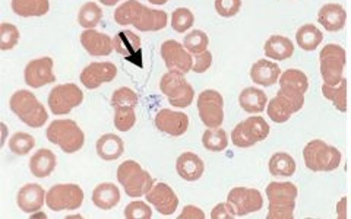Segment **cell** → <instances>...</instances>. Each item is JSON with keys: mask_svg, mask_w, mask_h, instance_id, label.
Wrapping results in <instances>:
<instances>
[{"mask_svg": "<svg viewBox=\"0 0 351 219\" xmlns=\"http://www.w3.org/2000/svg\"><path fill=\"white\" fill-rule=\"evenodd\" d=\"M114 21L119 25H134L142 32H156L167 27L169 15L164 10L151 9L138 0H126L114 10Z\"/></svg>", "mask_w": 351, "mask_h": 219, "instance_id": "obj_1", "label": "cell"}, {"mask_svg": "<svg viewBox=\"0 0 351 219\" xmlns=\"http://www.w3.org/2000/svg\"><path fill=\"white\" fill-rule=\"evenodd\" d=\"M9 105L21 122L32 129H40L47 123L49 114L46 107L40 103L38 98L31 91H16L10 96Z\"/></svg>", "mask_w": 351, "mask_h": 219, "instance_id": "obj_2", "label": "cell"}, {"mask_svg": "<svg viewBox=\"0 0 351 219\" xmlns=\"http://www.w3.org/2000/svg\"><path fill=\"white\" fill-rule=\"evenodd\" d=\"M298 188L290 181H272L267 185V196L269 201L268 219H293Z\"/></svg>", "mask_w": 351, "mask_h": 219, "instance_id": "obj_3", "label": "cell"}, {"mask_svg": "<svg viewBox=\"0 0 351 219\" xmlns=\"http://www.w3.org/2000/svg\"><path fill=\"white\" fill-rule=\"evenodd\" d=\"M46 138L50 144L59 146L64 153H75L85 145L84 130L69 118L51 122L46 130Z\"/></svg>", "mask_w": 351, "mask_h": 219, "instance_id": "obj_4", "label": "cell"}, {"mask_svg": "<svg viewBox=\"0 0 351 219\" xmlns=\"http://www.w3.org/2000/svg\"><path fill=\"white\" fill-rule=\"evenodd\" d=\"M304 166L313 172L334 171L341 164V152L321 139L311 140L303 149Z\"/></svg>", "mask_w": 351, "mask_h": 219, "instance_id": "obj_5", "label": "cell"}, {"mask_svg": "<svg viewBox=\"0 0 351 219\" xmlns=\"http://www.w3.org/2000/svg\"><path fill=\"white\" fill-rule=\"evenodd\" d=\"M117 180L122 184L125 193L129 197L145 196L156 181L149 175L148 171L142 168L134 159H128L122 162L117 168Z\"/></svg>", "mask_w": 351, "mask_h": 219, "instance_id": "obj_6", "label": "cell"}, {"mask_svg": "<svg viewBox=\"0 0 351 219\" xmlns=\"http://www.w3.org/2000/svg\"><path fill=\"white\" fill-rule=\"evenodd\" d=\"M160 90L167 96L169 103L176 108H186L193 101L195 91L186 81L184 75L179 72H167L160 81Z\"/></svg>", "mask_w": 351, "mask_h": 219, "instance_id": "obj_7", "label": "cell"}, {"mask_svg": "<svg viewBox=\"0 0 351 219\" xmlns=\"http://www.w3.org/2000/svg\"><path fill=\"white\" fill-rule=\"evenodd\" d=\"M46 203L53 212L78 211L84 203V192L78 184H56L47 192Z\"/></svg>", "mask_w": 351, "mask_h": 219, "instance_id": "obj_8", "label": "cell"}, {"mask_svg": "<svg viewBox=\"0 0 351 219\" xmlns=\"http://www.w3.org/2000/svg\"><path fill=\"white\" fill-rule=\"evenodd\" d=\"M321 75L326 85H338L344 79L346 50L338 44H326L319 53Z\"/></svg>", "mask_w": 351, "mask_h": 219, "instance_id": "obj_9", "label": "cell"}, {"mask_svg": "<svg viewBox=\"0 0 351 219\" xmlns=\"http://www.w3.org/2000/svg\"><path fill=\"white\" fill-rule=\"evenodd\" d=\"M271 127L265 118L254 116L240 122L232 133V142L237 148H250L269 136Z\"/></svg>", "mask_w": 351, "mask_h": 219, "instance_id": "obj_10", "label": "cell"}, {"mask_svg": "<svg viewBox=\"0 0 351 219\" xmlns=\"http://www.w3.org/2000/svg\"><path fill=\"white\" fill-rule=\"evenodd\" d=\"M84 101V92L78 85L62 83L54 86L49 95V108L54 116H66L80 107Z\"/></svg>", "mask_w": 351, "mask_h": 219, "instance_id": "obj_11", "label": "cell"}, {"mask_svg": "<svg viewBox=\"0 0 351 219\" xmlns=\"http://www.w3.org/2000/svg\"><path fill=\"white\" fill-rule=\"evenodd\" d=\"M197 113L208 129L221 127L224 122V98L215 90H205L197 96Z\"/></svg>", "mask_w": 351, "mask_h": 219, "instance_id": "obj_12", "label": "cell"}, {"mask_svg": "<svg viewBox=\"0 0 351 219\" xmlns=\"http://www.w3.org/2000/svg\"><path fill=\"white\" fill-rule=\"evenodd\" d=\"M161 57L170 72H179L186 75L193 68L192 53L186 50V47L179 41H164L161 44Z\"/></svg>", "mask_w": 351, "mask_h": 219, "instance_id": "obj_13", "label": "cell"}, {"mask_svg": "<svg viewBox=\"0 0 351 219\" xmlns=\"http://www.w3.org/2000/svg\"><path fill=\"white\" fill-rule=\"evenodd\" d=\"M227 203L232 206L236 216H246L262 209L263 197L256 189L234 188L227 196Z\"/></svg>", "mask_w": 351, "mask_h": 219, "instance_id": "obj_14", "label": "cell"}, {"mask_svg": "<svg viewBox=\"0 0 351 219\" xmlns=\"http://www.w3.org/2000/svg\"><path fill=\"white\" fill-rule=\"evenodd\" d=\"M117 76V68L112 62H94L82 70L80 79L86 90H97L104 83H110Z\"/></svg>", "mask_w": 351, "mask_h": 219, "instance_id": "obj_15", "label": "cell"}, {"mask_svg": "<svg viewBox=\"0 0 351 219\" xmlns=\"http://www.w3.org/2000/svg\"><path fill=\"white\" fill-rule=\"evenodd\" d=\"M148 203H151L160 215L170 216L179 206V197L176 192L166 183H156L145 194Z\"/></svg>", "mask_w": 351, "mask_h": 219, "instance_id": "obj_16", "label": "cell"}, {"mask_svg": "<svg viewBox=\"0 0 351 219\" xmlns=\"http://www.w3.org/2000/svg\"><path fill=\"white\" fill-rule=\"evenodd\" d=\"M156 127L173 138L183 136L189 129V117L182 112L162 108L156 114Z\"/></svg>", "mask_w": 351, "mask_h": 219, "instance_id": "obj_17", "label": "cell"}, {"mask_svg": "<svg viewBox=\"0 0 351 219\" xmlns=\"http://www.w3.org/2000/svg\"><path fill=\"white\" fill-rule=\"evenodd\" d=\"M53 59L40 57L31 60L25 68V83L31 88H43L56 82V75L53 72Z\"/></svg>", "mask_w": 351, "mask_h": 219, "instance_id": "obj_18", "label": "cell"}, {"mask_svg": "<svg viewBox=\"0 0 351 219\" xmlns=\"http://www.w3.org/2000/svg\"><path fill=\"white\" fill-rule=\"evenodd\" d=\"M46 192L40 184L28 183L24 188H21L16 196V203L19 209L25 214L40 212L43 205L46 203Z\"/></svg>", "mask_w": 351, "mask_h": 219, "instance_id": "obj_19", "label": "cell"}, {"mask_svg": "<svg viewBox=\"0 0 351 219\" xmlns=\"http://www.w3.org/2000/svg\"><path fill=\"white\" fill-rule=\"evenodd\" d=\"M81 44L88 54L95 57L108 56L114 50L113 40L95 29H85L81 34Z\"/></svg>", "mask_w": 351, "mask_h": 219, "instance_id": "obj_20", "label": "cell"}, {"mask_svg": "<svg viewBox=\"0 0 351 219\" xmlns=\"http://www.w3.org/2000/svg\"><path fill=\"white\" fill-rule=\"evenodd\" d=\"M281 69L277 63L261 59L250 68V79L261 86H272L280 81Z\"/></svg>", "mask_w": 351, "mask_h": 219, "instance_id": "obj_21", "label": "cell"}, {"mask_svg": "<svg viewBox=\"0 0 351 219\" xmlns=\"http://www.w3.org/2000/svg\"><path fill=\"white\" fill-rule=\"evenodd\" d=\"M346 9L339 3H326L317 12V22L329 32L341 31L346 25Z\"/></svg>", "mask_w": 351, "mask_h": 219, "instance_id": "obj_22", "label": "cell"}, {"mask_svg": "<svg viewBox=\"0 0 351 219\" xmlns=\"http://www.w3.org/2000/svg\"><path fill=\"white\" fill-rule=\"evenodd\" d=\"M176 170H178V174L183 180L196 181L204 175L205 164L199 157L196 155V153L184 152L178 158V162H176Z\"/></svg>", "mask_w": 351, "mask_h": 219, "instance_id": "obj_23", "label": "cell"}, {"mask_svg": "<svg viewBox=\"0 0 351 219\" xmlns=\"http://www.w3.org/2000/svg\"><path fill=\"white\" fill-rule=\"evenodd\" d=\"M58 166V158L54 152L46 148L38 149L29 159V171L37 179H46Z\"/></svg>", "mask_w": 351, "mask_h": 219, "instance_id": "obj_24", "label": "cell"}, {"mask_svg": "<svg viewBox=\"0 0 351 219\" xmlns=\"http://www.w3.org/2000/svg\"><path fill=\"white\" fill-rule=\"evenodd\" d=\"M239 104L249 114H261L268 105V96L259 88H245L239 95Z\"/></svg>", "mask_w": 351, "mask_h": 219, "instance_id": "obj_25", "label": "cell"}, {"mask_svg": "<svg viewBox=\"0 0 351 219\" xmlns=\"http://www.w3.org/2000/svg\"><path fill=\"white\" fill-rule=\"evenodd\" d=\"M120 190L113 183L98 184L93 192V203L101 211H110L120 202Z\"/></svg>", "mask_w": 351, "mask_h": 219, "instance_id": "obj_26", "label": "cell"}, {"mask_svg": "<svg viewBox=\"0 0 351 219\" xmlns=\"http://www.w3.org/2000/svg\"><path fill=\"white\" fill-rule=\"evenodd\" d=\"M298 112H300V110L295 107L289 100V98H285L280 94H277L272 98V100H269V103L267 105V113H268L269 118L274 123H278V125L289 122L290 117Z\"/></svg>", "mask_w": 351, "mask_h": 219, "instance_id": "obj_27", "label": "cell"}, {"mask_svg": "<svg viewBox=\"0 0 351 219\" xmlns=\"http://www.w3.org/2000/svg\"><path fill=\"white\" fill-rule=\"evenodd\" d=\"M114 51L120 56L129 59H134L138 56L141 51V37L136 36L134 31H120L119 34L113 38Z\"/></svg>", "mask_w": 351, "mask_h": 219, "instance_id": "obj_28", "label": "cell"}, {"mask_svg": "<svg viewBox=\"0 0 351 219\" xmlns=\"http://www.w3.org/2000/svg\"><path fill=\"white\" fill-rule=\"evenodd\" d=\"M123 140L117 135L107 133L97 140V153L104 161H116L123 155Z\"/></svg>", "mask_w": 351, "mask_h": 219, "instance_id": "obj_29", "label": "cell"}, {"mask_svg": "<svg viewBox=\"0 0 351 219\" xmlns=\"http://www.w3.org/2000/svg\"><path fill=\"white\" fill-rule=\"evenodd\" d=\"M265 56L274 60H287L294 54L293 41L284 36H272L263 46Z\"/></svg>", "mask_w": 351, "mask_h": 219, "instance_id": "obj_30", "label": "cell"}, {"mask_svg": "<svg viewBox=\"0 0 351 219\" xmlns=\"http://www.w3.org/2000/svg\"><path fill=\"white\" fill-rule=\"evenodd\" d=\"M10 6L21 18H38L49 14L50 0H12Z\"/></svg>", "mask_w": 351, "mask_h": 219, "instance_id": "obj_31", "label": "cell"}, {"mask_svg": "<svg viewBox=\"0 0 351 219\" xmlns=\"http://www.w3.org/2000/svg\"><path fill=\"white\" fill-rule=\"evenodd\" d=\"M268 168L272 177H291L298 170V164L285 152H276L269 158Z\"/></svg>", "mask_w": 351, "mask_h": 219, "instance_id": "obj_32", "label": "cell"}, {"mask_svg": "<svg viewBox=\"0 0 351 219\" xmlns=\"http://www.w3.org/2000/svg\"><path fill=\"white\" fill-rule=\"evenodd\" d=\"M295 41H298V46L302 50L313 51L321 46V42L324 41V34L316 25L304 24L295 32Z\"/></svg>", "mask_w": 351, "mask_h": 219, "instance_id": "obj_33", "label": "cell"}, {"mask_svg": "<svg viewBox=\"0 0 351 219\" xmlns=\"http://www.w3.org/2000/svg\"><path fill=\"white\" fill-rule=\"evenodd\" d=\"M322 94L331 101L338 112H347V81L343 79L338 85H322Z\"/></svg>", "mask_w": 351, "mask_h": 219, "instance_id": "obj_34", "label": "cell"}, {"mask_svg": "<svg viewBox=\"0 0 351 219\" xmlns=\"http://www.w3.org/2000/svg\"><path fill=\"white\" fill-rule=\"evenodd\" d=\"M103 19V10L95 2H86L78 12V24L85 29H94Z\"/></svg>", "mask_w": 351, "mask_h": 219, "instance_id": "obj_35", "label": "cell"}, {"mask_svg": "<svg viewBox=\"0 0 351 219\" xmlns=\"http://www.w3.org/2000/svg\"><path fill=\"white\" fill-rule=\"evenodd\" d=\"M202 145L211 152H223L228 146V136L224 129H208L202 135Z\"/></svg>", "mask_w": 351, "mask_h": 219, "instance_id": "obj_36", "label": "cell"}, {"mask_svg": "<svg viewBox=\"0 0 351 219\" xmlns=\"http://www.w3.org/2000/svg\"><path fill=\"white\" fill-rule=\"evenodd\" d=\"M278 82H280V86H289L303 94H306L307 90H309V79H307L306 73L299 69H289L282 72Z\"/></svg>", "mask_w": 351, "mask_h": 219, "instance_id": "obj_37", "label": "cell"}, {"mask_svg": "<svg viewBox=\"0 0 351 219\" xmlns=\"http://www.w3.org/2000/svg\"><path fill=\"white\" fill-rule=\"evenodd\" d=\"M36 146V139L24 131H16L12 138L9 139V149L12 151L15 155L24 157L29 153Z\"/></svg>", "mask_w": 351, "mask_h": 219, "instance_id": "obj_38", "label": "cell"}, {"mask_svg": "<svg viewBox=\"0 0 351 219\" xmlns=\"http://www.w3.org/2000/svg\"><path fill=\"white\" fill-rule=\"evenodd\" d=\"M183 46L195 56V54H199L208 50V46H210V38H208L206 32L201 29H195L189 32L188 36H184Z\"/></svg>", "mask_w": 351, "mask_h": 219, "instance_id": "obj_39", "label": "cell"}, {"mask_svg": "<svg viewBox=\"0 0 351 219\" xmlns=\"http://www.w3.org/2000/svg\"><path fill=\"white\" fill-rule=\"evenodd\" d=\"M114 110V127L119 131H129L136 123L135 107H116Z\"/></svg>", "mask_w": 351, "mask_h": 219, "instance_id": "obj_40", "label": "cell"}, {"mask_svg": "<svg viewBox=\"0 0 351 219\" xmlns=\"http://www.w3.org/2000/svg\"><path fill=\"white\" fill-rule=\"evenodd\" d=\"M195 22V16L192 14V10L188 8H178L171 14V28L179 32V34H183V32L192 28Z\"/></svg>", "mask_w": 351, "mask_h": 219, "instance_id": "obj_41", "label": "cell"}, {"mask_svg": "<svg viewBox=\"0 0 351 219\" xmlns=\"http://www.w3.org/2000/svg\"><path fill=\"white\" fill-rule=\"evenodd\" d=\"M19 42V29L9 24V22H3L0 25V50L8 51L16 47V44Z\"/></svg>", "mask_w": 351, "mask_h": 219, "instance_id": "obj_42", "label": "cell"}, {"mask_svg": "<svg viewBox=\"0 0 351 219\" xmlns=\"http://www.w3.org/2000/svg\"><path fill=\"white\" fill-rule=\"evenodd\" d=\"M138 103H139L138 94L128 86L119 88V90H116L113 92V96H112V107L113 108H116V107H136Z\"/></svg>", "mask_w": 351, "mask_h": 219, "instance_id": "obj_43", "label": "cell"}, {"mask_svg": "<svg viewBox=\"0 0 351 219\" xmlns=\"http://www.w3.org/2000/svg\"><path fill=\"white\" fill-rule=\"evenodd\" d=\"M125 218H128V219H151L152 209L145 202H141V201L130 202L125 207Z\"/></svg>", "mask_w": 351, "mask_h": 219, "instance_id": "obj_44", "label": "cell"}, {"mask_svg": "<svg viewBox=\"0 0 351 219\" xmlns=\"http://www.w3.org/2000/svg\"><path fill=\"white\" fill-rule=\"evenodd\" d=\"M241 0H215V10L219 16L233 18L239 14Z\"/></svg>", "mask_w": 351, "mask_h": 219, "instance_id": "obj_45", "label": "cell"}, {"mask_svg": "<svg viewBox=\"0 0 351 219\" xmlns=\"http://www.w3.org/2000/svg\"><path fill=\"white\" fill-rule=\"evenodd\" d=\"M213 64V53L205 50L204 53L195 54L193 56V68L192 70L196 73H204L211 68Z\"/></svg>", "mask_w": 351, "mask_h": 219, "instance_id": "obj_46", "label": "cell"}, {"mask_svg": "<svg viewBox=\"0 0 351 219\" xmlns=\"http://www.w3.org/2000/svg\"><path fill=\"white\" fill-rule=\"evenodd\" d=\"M234 216L236 214L228 203H218L211 212L213 219H232Z\"/></svg>", "mask_w": 351, "mask_h": 219, "instance_id": "obj_47", "label": "cell"}, {"mask_svg": "<svg viewBox=\"0 0 351 219\" xmlns=\"http://www.w3.org/2000/svg\"><path fill=\"white\" fill-rule=\"evenodd\" d=\"M184 218H188V219H204L205 214H204L201 207L189 205V206H184L182 214L179 215V219H184Z\"/></svg>", "mask_w": 351, "mask_h": 219, "instance_id": "obj_48", "label": "cell"}, {"mask_svg": "<svg viewBox=\"0 0 351 219\" xmlns=\"http://www.w3.org/2000/svg\"><path fill=\"white\" fill-rule=\"evenodd\" d=\"M337 216L346 219L347 218V197H343L337 205Z\"/></svg>", "mask_w": 351, "mask_h": 219, "instance_id": "obj_49", "label": "cell"}, {"mask_svg": "<svg viewBox=\"0 0 351 219\" xmlns=\"http://www.w3.org/2000/svg\"><path fill=\"white\" fill-rule=\"evenodd\" d=\"M2 126V131H3V138H2V142H0V148H2L3 145H5V140H6V135H8V127H6V125L5 123H2L0 125Z\"/></svg>", "mask_w": 351, "mask_h": 219, "instance_id": "obj_50", "label": "cell"}, {"mask_svg": "<svg viewBox=\"0 0 351 219\" xmlns=\"http://www.w3.org/2000/svg\"><path fill=\"white\" fill-rule=\"evenodd\" d=\"M120 2V0H100V3L106 5V6H114Z\"/></svg>", "mask_w": 351, "mask_h": 219, "instance_id": "obj_51", "label": "cell"}, {"mask_svg": "<svg viewBox=\"0 0 351 219\" xmlns=\"http://www.w3.org/2000/svg\"><path fill=\"white\" fill-rule=\"evenodd\" d=\"M149 3H152V5H157V6H161V5H166L169 0H148Z\"/></svg>", "mask_w": 351, "mask_h": 219, "instance_id": "obj_52", "label": "cell"}]
</instances>
